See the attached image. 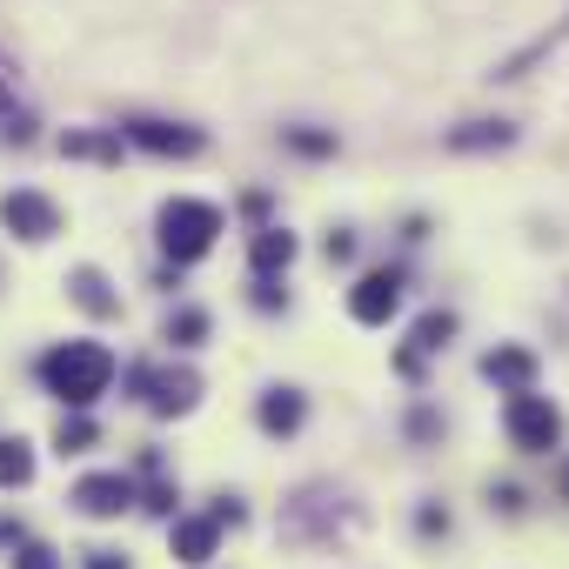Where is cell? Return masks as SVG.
<instances>
[{"mask_svg": "<svg viewBox=\"0 0 569 569\" xmlns=\"http://www.w3.org/2000/svg\"><path fill=\"white\" fill-rule=\"evenodd\" d=\"M41 382H48V396H61L68 409H94V402L108 396V382H114V356H108L101 342H61V349L41 356Z\"/></svg>", "mask_w": 569, "mask_h": 569, "instance_id": "obj_1", "label": "cell"}, {"mask_svg": "<svg viewBox=\"0 0 569 569\" xmlns=\"http://www.w3.org/2000/svg\"><path fill=\"white\" fill-rule=\"evenodd\" d=\"M214 234H221V208L214 201H168L161 208V254L181 268V261H201L208 248H214Z\"/></svg>", "mask_w": 569, "mask_h": 569, "instance_id": "obj_2", "label": "cell"}, {"mask_svg": "<svg viewBox=\"0 0 569 569\" xmlns=\"http://www.w3.org/2000/svg\"><path fill=\"white\" fill-rule=\"evenodd\" d=\"M502 422H509V442H516L522 456H549V449L562 442V409H556L549 396H536V389H522V396H509V409H502Z\"/></svg>", "mask_w": 569, "mask_h": 569, "instance_id": "obj_3", "label": "cell"}, {"mask_svg": "<svg viewBox=\"0 0 569 569\" xmlns=\"http://www.w3.org/2000/svg\"><path fill=\"white\" fill-rule=\"evenodd\" d=\"M128 396H141L154 416H188L194 396H201V376L194 369H148V362H134L128 369Z\"/></svg>", "mask_w": 569, "mask_h": 569, "instance_id": "obj_4", "label": "cell"}, {"mask_svg": "<svg viewBox=\"0 0 569 569\" xmlns=\"http://www.w3.org/2000/svg\"><path fill=\"white\" fill-rule=\"evenodd\" d=\"M134 476H121V469H94V476H81L74 489H68V502L81 509V516H94V522H108V516H121V509H134Z\"/></svg>", "mask_w": 569, "mask_h": 569, "instance_id": "obj_5", "label": "cell"}, {"mask_svg": "<svg viewBox=\"0 0 569 569\" xmlns=\"http://www.w3.org/2000/svg\"><path fill=\"white\" fill-rule=\"evenodd\" d=\"M0 228L21 234V241H54L61 234V208L34 188H14V194H0Z\"/></svg>", "mask_w": 569, "mask_h": 569, "instance_id": "obj_6", "label": "cell"}, {"mask_svg": "<svg viewBox=\"0 0 569 569\" xmlns=\"http://www.w3.org/2000/svg\"><path fill=\"white\" fill-rule=\"evenodd\" d=\"M396 309H402V274H396V268H369L356 289H349V316H356L362 329H382Z\"/></svg>", "mask_w": 569, "mask_h": 569, "instance_id": "obj_7", "label": "cell"}, {"mask_svg": "<svg viewBox=\"0 0 569 569\" xmlns=\"http://www.w3.org/2000/svg\"><path fill=\"white\" fill-rule=\"evenodd\" d=\"M342 496L336 489H302L289 509H281V536H336V522H342V509H336Z\"/></svg>", "mask_w": 569, "mask_h": 569, "instance_id": "obj_8", "label": "cell"}, {"mask_svg": "<svg viewBox=\"0 0 569 569\" xmlns=\"http://www.w3.org/2000/svg\"><path fill=\"white\" fill-rule=\"evenodd\" d=\"M121 141L148 148V154H201V128H181V121H154V114H134L121 128Z\"/></svg>", "mask_w": 569, "mask_h": 569, "instance_id": "obj_9", "label": "cell"}, {"mask_svg": "<svg viewBox=\"0 0 569 569\" xmlns=\"http://www.w3.org/2000/svg\"><path fill=\"white\" fill-rule=\"evenodd\" d=\"M449 336H456V316H449V309H429V316L416 322L409 349L396 356V376H409V382H416V376H422V362H429L436 349H449Z\"/></svg>", "mask_w": 569, "mask_h": 569, "instance_id": "obj_10", "label": "cell"}, {"mask_svg": "<svg viewBox=\"0 0 569 569\" xmlns=\"http://www.w3.org/2000/svg\"><path fill=\"white\" fill-rule=\"evenodd\" d=\"M214 522L208 516H174V529H168V549H174V562H188V569H208L214 562Z\"/></svg>", "mask_w": 569, "mask_h": 569, "instance_id": "obj_11", "label": "cell"}, {"mask_svg": "<svg viewBox=\"0 0 569 569\" xmlns=\"http://www.w3.org/2000/svg\"><path fill=\"white\" fill-rule=\"evenodd\" d=\"M536 369H542V362H536L529 349H489V356H482V376H489L496 389H509V396L536 389Z\"/></svg>", "mask_w": 569, "mask_h": 569, "instance_id": "obj_12", "label": "cell"}, {"mask_svg": "<svg viewBox=\"0 0 569 569\" xmlns=\"http://www.w3.org/2000/svg\"><path fill=\"white\" fill-rule=\"evenodd\" d=\"M68 296H74L88 316H101V322L121 316V296H114V281H108L101 268H74V274H68Z\"/></svg>", "mask_w": 569, "mask_h": 569, "instance_id": "obj_13", "label": "cell"}, {"mask_svg": "<svg viewBox=\"0 0 569 569\" xmlns=\"http://www.w3.org/2000/svg\"><path fill=\"white\" fill-rule=\"evenodd\" d=\"M254 416H261V429H268V436H296V429L309 422V402H302V389H268Z\"/></svg>", "mask_w": 569, "mask_h": 569, "instance_id": "obj_14", "label": "cell"}, {"mask_svg": "<svg viewBox=\"0 0 569 569\" xmlns=\"http://www.w3.org/2000/svg\"><path fill=\"white\" fill-rule=\"evenodd\" d=\"M509 141H516L509 121H462V128L442 134V148H456V154H489V148H509Z\"/></svg>", "mask_w": 569, "mask_h": 569, "instance_id": "obj_15", "label": "cell"}, {"mask_svg": "<svg viewBox=\"0 0 569 569\" xmlns=\"http://www.w3.org/2000/svg\"><path fill=\"white\" fill-rule=\"evenodd\" d=\"M61 154L68 161H121V128H68Z\"/></svg>", "mask_w": 569, "mask_h": 569, "instance_id": "obj_16", "label": "cell"}, {"mask_svg": "<svg viewBox=\"0 0 569 569\" xmlns=\"http://www.w3.org/2000/svg\"><path fill=\"white\" fill-rule=\"evenodd\" d=\"M248 261H254V274L289 268V261H296V234H289V228H261V234L248 241Z\"/></svg>", "mask_w": 569, "mask_h": 569, "instance_id": "obj_17", "label": "cell"}, {"mask_svg": "<svg viewBox=\"0 0 569 569\" xmlns=\"http://www.w3.org/2000/svg\"><path fill=\"white\" fill-rule=\"evenodd\" d=\"M28 482H34V449L21 436H8L0 442V489H28Z\"/></svg>", "mask_w": 569, "mask_h": 569, "instance_id": "obj_18", "label": "cell"}, {"mask_svg": "<svg viewBox=\"0 0 569 569\" xmlns=\"http://www.w3.org/2000/svg\"><path fill=\"white\" fill-rule=\"evenodd\" d=\"M94 442H101V429H94L81 409H68V416L54 422V449H61V456H88Z\"/></svg>", "mask_w": 569, "mask_h": 569, "instance_id": "obj_19", "label": "cell"}, {"mask_svg": "<svg viewBox=\"0 0 569 569\" xmlns=\"http://www.w3.org/2000/svg\"><path fill=\"white\" fill-rule=\"evenodd\" d=\"M168 342H174V349H201V342H208V316L181 302V309L168 316Z\"/></svg>", "mask_w": 569, "mask_h": 569, "instance_id": "obj_20", "label": "cell"}, {"mask_svg": "<svg viewBox=\"0 0 569 569\" xmlns=\"http://www.w3.org/2000/svg\"><path fill=\"white\" fill-rule=\"evenodd\" d=\"M281 141L296 154H336V134H322V128H281Z\"/></svg>", "mask_w": 569, "mask_h": 569, "instance_id": "obj_21", "label": "cell"}, {"mask_svg": "<svg viewBox=\"0 0 569 569\" xmlns=\"http://www.w3.org/2000/svg\"><path fill=\"white\" fill-rule=\"evenodd\" d=\"M14 569H61V549H48V542H21V549H14Z\"/></svg>", "mask_w": 569, "mask_h": 569, "instance_id": "obj_22", "label": "cell"}, {"mask_svg": "<svg viewBox=\"0 0 569 569\" xmlns=\"http://www.w3.org/2000/svg\"><path fill=\"white\" fill-rule=\"evenodd\" d=\"M281 302H289V289H281L274 274H261V281H254V309H268V316H274Z\"/></svg>", "mask_w": 569, "mask_h": 569, "instance_id": "obj_23", "label": "cell"}, {"mask_svg": "<svg viewBox=\"0 0 569 569\" xmlns=\"http://www.w3.org/2000/svg\"><path fill=\"white\" fill-rule=\"evenodd\" d=\"M134 502H141L148 516H174V502H181V496H174L168 482H154V489H148V496H134Z\"/></svg>", "mask_w": 569, "mask_h": 569, "instance_id": "obj_24", "label": "cell"}, {"mask_svg": "<svg viewBox=\"0 0 569 569\" xmlns=\"http://www.w3.org/2000/svg\"><path fill=\"white\" fill-rule=\"evenodd\" d=\"M208 522H214V529H241V522H248V509H241L234 496H221V502L208 509Z\"/></svg>", "mask_w": 569, "mask_h": 569, "instance_id": "obj_25", "label": "cell"}, {"mask_svg": "<svg viewBox=\"0 0 569 569\" xmlns=\"http://www.w3.org/2000/svg\"><path fill=\"white\" fill-rule=\"evenodd\" d=\"M0 134H8L14 148H28L34 141V114H8V128H0Z\"/></svg>", "mask_w": 569, "mask_h": 569, "instance_id": "obj_26", "label": "cell"}, {"mask_svg": "<svg viewBox=\"0 0 569 569\" xmlns=\"http://www.w3.org/2000/svg\"><path fill=\"white\" fill-rule=\"evenodd\" d=\"M322 254H329V261H349V254H356V234H349V228H336V234L322 241Z\"/></svg>", "mask_w": 569, "mask_h": 569, "instance_id": "obj_27", "label": "cell"}, {"mask_svg": "<svg viewBox=\"0 0 569 569\" xmlns=\"http://www.w3.org/2000/svg\"><path fill=\"white\" fill-rule=\"evenodd\" d=\"M81 569H128V556H121V549H88Z\"/></svg>", "mask_w": 569, "mask_h": 569, "instance_id": "obj_28", "label": "cell"}, {"mask_svg": "<svg viewBox=\"0 0 569 569\" xmlns=\"http://www.w3.org/2000/svg\"><path fill=\"white\" fill-rule=\"evenodd\" d=\"M416 529H422V536H442V529H449V509H436V502H429V509L416 516Z\"/></svg>", "mask_w": 569, "mask_h": 569, "instance_id": "obj_29", "label": "cell"}, {"mask_svg": "<svg viewBox=\"0 0 569 569\" xmlns=\"http://www.w3.org/2000/svg\"><path fill=\"white\" fill-rule=\"evenodd\" d=\"M496 509H509V516H516V509H522V489H516V482H502V489H496Z\"/></svg>", "mask_w": 569, "mask_h": 569, "instance_id": "obj_30", "label": "cell"}, {"mask_svg": "<svg viewBox=\"0 0 569 569\" xmlns=\"http://www.w3.org/2000/svg\"><path fill=\"white\" fill-rule=\"evenodd\" d=\"M14 101V74H8V61H0V108Z\"/></svg>", "mask_w": 569, "mask_h": 569, "instance_id": "obj_31", "label": "cell"}, {"mask_svg": "<svg viewBox=\"0 0 569 569\" xmlns=\"http://www.w3.org/2000/svg\"><path fill=\"white\" fill-rule=\"evenodd\" d=\"M562 496H569V469H562Z\"/></svg>", "mask_w": 569, "mask_h": 569, "instance_id": "obj_32", "label": "cell"}]
</instances>
